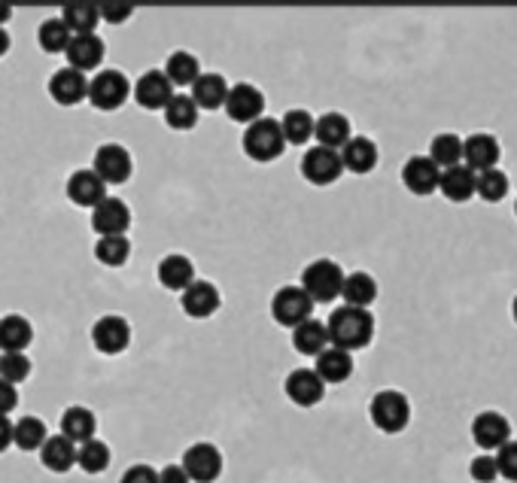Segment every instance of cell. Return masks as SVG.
I'll return each mask as SVG.
<instances>
[{"label":"cell","mask_w":517,"mask_h":483,"mask_svg":"<svg viewBox=\"0 0 517 483\" xmlns=\"http://www.w3.org/2000/svg\"><path fill=\"white\" fill-rule=\"evenodd\" d=\"M326 329H329V341L332 347L338 350H362L372 344L375 338V316L362 310V307H350V304H341L329 313L326 319Z\"/></svg>","instance_id":"obj_1"},{"label":"cell","mask_w":517,"mask_h":483,"mask_svg":"<svg viewBox=\"0 0 517 483\" xmlns=\"http://www.w3.org/2000/svg\"><path fill=\"white\" fill-rule=\"evenodd\" d=\"M247 158L259 161V165H268V161H277L283 155V149L289 146L280 128V119H259L253 125H247L244 140H241Z\"/></svg>","instance_id":"obj_2"},{"label":"cell","mask_w":517,"mask_h":483,"mask_svg":"<svg viewBox=\"0 0 517 483\" xmlns=\"http://www.w3.org/2000/svg\"><path fill=\"white\" fill-rule=\"evenodd\" d=\"M368 417H372V423L381 432L396 435L411 423V401L399 389H381V392H375L372 405H368Z\"/></svg>","instance_id":"obj_3"},{"label":"cell","mask_w":517,"mask_h":483,"mask_svg":"<svg viewBox=\"0 0 517 483\" xmlns=\"http://www.w3.org/2000/svg\"><path fill=\"white\" fill-rule=\"evenodd\" d=\"M314 298L302 286H283L271 298V316L283 329H299L302 322L314 319Z\"/></svg>","instance_id":"obj_4"},{"label":"cell","mask_w":517,"mask_h":483,"mask_svg":"<svg viewBox=\"0 0 517 483\" xmlns=\"http://www.w3.org/2000/svg\"><path fill=\"white\" fill-rule=\"evenodd\" d=\"M134 95V86L122 70H98L89 79V104L101 113L119 110L128 98Z\"/></svg>","instance_id":"obj_5"},{"label":"cell","mask_w":517,"mask_h":483,"mask_svg":"<svg viewBox=\"0 0 517 483\" xmlns=\"http://www.w3.org/2000/svg\"><path fill=\"white\" fill-rule=\"evenodd\" d=\"M317 304H329L341 295L344 289V271L338 262L332 259H317L302 271V283H299Z\"/></svg>","instance_id":"obj_6"},{"label":"cell","mask_w":517,"mask_h":483,"mask_svg":"<svg viewBox=\"0 0 517 483\" xmlns=\"http://www.w3.org/2000/svg\"><path fill=\"white\" fill-rule=\"evenodd\" d=\"M341 174H344V161H341L338 149L317 143L302 155V177L311 186H332Z\"/></svg>","instance_id":"obj_7"},{"label":"cell","mask_w":517,"mask_h":483,"mask_svg":"<svg viewBox=\"0 0 517 483\" xmlns=\"http://www.w3.org/2000/svg\"><path fill=\"white\" fill-rule=\"evenodd\" d=\"M92 171H95L107 186H122V183L131 180V171H134L131 152H128L122 143H104V146L95 149Z\"/></svg>","instance_id":"obj_8"},{"label":"cell","mask_w":517,"mask_h":483,"mask_svg":"<svg viewBox=\"0 0 517 483\" xmlns=\"http://www.w3.org/2000/svg\"><path fill=\"white\" fill-rule=\"evenodd\" d=\"M92 344L98 353L104 356H119L128 350L131 344V326H128V319L119 316V313H107L101 319H95V326H92Z\"/></svg>","instance_id":"obj_9"},{"label":"cell","mask_w":517,"mask_h":483,"mask_svg":"<svg viewBox=\"0 0 517 483\" xmlns=\"http://www.w3.org/2000/svg\"><path fill=\"white\" fill-rule=\"evenodd\" d=\"M180 465L186 468L192 483H213L219 474H223V453H219V447L210 441H198V444L186 447Z\"/></svg>","instance_id":"obj_10"},{"label":"cell","mask_w":517,"mask_h":483,"mask_svg":"<svg viewBox=\"0 0 517 483\" xmlns=\"http://www.w3.org/2000/svg\"><path fill=\"white\" fill-rule=\"evenodd\" d=\"M283 389H286L292 405H299V408H314V405H320L323 395H326V383H323V377L314 368L289 371L286 380H283Z\"/></svg>","instance_id":"obj_11"},{"label":"cell","mask_w":517,"mask_h":483,"mask_svg":"<svg viewBox=\"0 0 517 483\" xmlns=\"http://www.w3.org/2000/svg\"><path fill=\"white\" fill-rule=\"evenodd\" d=\"M134 101L143 110H162L174 101V83L165 76V70H146L134 83Z\"/></svg>","instance_id":"obj_12"},{"label":"cell","mask_w":517,"mask_h":483,"mask_svg":"<svg viewBox=\"0 0 517 483\" xmlns=\"http://www.w3.org/2000/svg\"><path fill=\"white\" fill-rule=\"evenodd\" d=\"M49 95L58 107H77L89 98V76L73 67H61L49 79Z\"/></svg>","instance_id":"obj_13"},{"label":"cell","mask_w":517,"mask_h":483,"mask_svg":"<svg viewBox=\"0 0 517 483\" xmlns=\"http://www.w3.org/2000/svg\"><path fill=\"white\" fill-rule=\"evenodd\" d=\"M402 183L411 195H432L441 186V168L429 155H411L402 165Z\"/></svg>","instance_id":"obj_14"},{"label":"cell","mask_w":517,"mask_h":483,"mask_svg":"<svg viewBox=\"0 0 517 483\" xmlns=\"http://www.w3.org/2000/svg\"><path fill=\"white\" fill-rule=\"evenodd\" d=\"M472 438H475V444H478L484 453L502 450V447L511 441V423H508V417L499 414V411H481V414L472 420Z\"/></svg>","instance_id":"obj_15"},{"label":"cell","mask_w":517,"mask_h":483,"mask_svg":"<svg viewBox=\"0 0 517 483\" xmlns=\"http://www.w3.org/2000/svg\"><path fill=\"white\" fill-rule=\"evenodd\" d=\"M67 198L77 204V207H98L101 201H107V183L92 171V168H83V171H73L67 177V186H64Z\"/></svg>","instance_id":"obj_16"},{"label":"cell","mask_w":517,"mask_h":483,"mask_svg":"<svg viewBox=\"0 0 517 483\" xmlns=\"http://www.w3.org/2000/svg\"><path fill=\"white\" fill-rule=\"evenodd\" d=\"M226 113H229V119H235V122H241V125H253V122H259L262 113H265V95H262L256 86H250V83H238V86H232V92H229Z\"/></svg>","instance_id":"obj_17"},{"label":"cell","mask_w":517,"mask_h":483,"mask_svg":"<svg viewBox=\"0 0 517 483\" xmlns=\"http://www.w3.org/2000/svg\"><path fill=\"white\" fill-rule=\"evenodd\" d=\"M131 225V210L122 198H107L92 210V228L98 237H125Z\"/></svg>","instance_id":"obj_18"},{"label":"cell","mask_w":517,"mask_h":483,"mask_svg":"<svg viewBox=\"0 0 517 483\" xmlns=\"http://www.w3.org/2000/svg\"><path fill=\"white\" fill-rule=\"evenodd\" d=\"M499 155H502V149H499V140L493 134L478 131V134L466 137V143H463V158L475 174L493 171L499 165Z\"/></svg>","instance_id":"obj_19"},{"label":"cell","mask_w":517,"mask_h":483,"mask_svg":"<svg viewBox=\"0 0 517 483\" xmlns=\"http://www.w3.org/2000/svg\"><path fill=\"white\" fill-rule=\"evenodd\" d=\"M104 40L98 37V34H83V37H73L70 40V46H67V67H73V70H80V73H86V70H98L101 67V61H104Z\"/></svg>","instance_id":"obj_20"},{"label":"cell","mask_w":517,"mask_h":483,"mask_svg":"<svg viewBox=\"0 0 517 483\" xmlns=\"http://www.w3.org/2000/svg\"><path fill=\"white\" fill-rule=\"evenodd\" d=\"M34 341L31 319L22 313L0 316V353H25V347Z\"/></svg>","instance_id":"obj_21"},{"label":"cell","mask_w":517,"mask_h":483,"mask_svg":"<svg viewBox=\"0 0 517 483\" xmlns=\"http://www.w3.org/2000/svg\"><path fill=\"white\" fill-rule=\"evenodd\" d=\"M219 289L210 283V280H195L186 292H180V304H183V310L192 316V319H207V316H213L216 313V307H219Z\"/></svg>","instance_id":"obj_22"},{"label":"cell","mask_w":517,"mask_h":483,"mask_svg":"<svg viewBox=\"0 0 517 483\" xmlns=\"http://www.w3.org/2000/svg\"><path fill=\"white\" fill-rule=\"evenodd\" d=\"M438 189H441V195H445L448 201L463 204V201L478 195V174L469 165L448 168V171H441V186Z\"/></svg>","instance_id":"obj_23"},{"label":"cell","mask_w":517,"mask_h":483,"mask_svg":"<svg viewBox=\"0 0 517 483\" xmlns=\"http://www.w3.org/2000/svg\"><path fill=\"white\" fill-rule=\"evenodd\" d=\"M378 143L375 140H368V137H353L344 149H341V161H344V171L350 174H368V171H375L378 168Z\"/></svg>","instance_id":"obj_24"},{"label":"cell","mask_w":517,"mask_h":483,"mask_svg":"<svg viewBox=\"0 0 517 483\" xmlns=\"http://www.w3.org/2000/svg\"><path fill=\"white\" fill-rule=\"evenodd\" d=\"M156 277L165 289H174V292H186L192 283H195V265L189 256L183 253H171L159 262L156 268Z\"/></svg>","instance_id":"obj_25"},{"label":"cell","mask_w":517,"mask_h":483,"mask_svg":"<svg viewBox=\"0 0 517 483\" xmlns=\"http://www.w3.org/2000/svg\"><path fill=\"white\" fill-rule=\"evenodd\" d=\"M232 86L223 79V73H201L198 83L192 86V101L198 104V110H219L226 107Z\"/></svg>","instance_id":"obj_26"},{"label":"cell","mask_w":517,"mask_h":483,"mask_svg":"<svg viewBox=\"0 0 517 483\" xmlns=\"http://www.w3.org/2000/svg\"><path fill=\"white\" fill-rule=\"evenodd\" d=\"M77 453H80V444H73L64 435H49L46 444H43V450H40V462L49 471L64 474V471H70L73 465H77Z\"/></svg>","instance_id":"obj_27"},{"label":"cell","mask_w":517,"mask_h":483,"mask_svg":"<svg viewBox=\"0 0 517 483\" xmlns=\"http://www.w3.org/2000/svg\"><path fill=\"white\" fill-rule=\"evenodd\" d=\"M61 22L70 28L73 37L95 34V28L101 22V7L98 4H89V0H73V4H64Z\"/></svg>","instance_id":"obj_28"},{"label":"cell","mask_w":517,"mask_h":483,"mask_svg":"<svg viewBox=\"0 0 517 483\" xmlns=\"http://www.w3.org/2000/svg\"><path fill=\"white\" fill-rule=\"evenodd\" d=\"M95 432H98V420H95V414H92L89 408L73 405V408H67V411L61 414V435L70 438L73 444H86V441H92Z\"/></svg>","instance_id":"obj_29"},{"label":"cell","mask_w":517,"mask_h":483,"mask_svg":"<svg viewBox=\"0 0 517 483\" xmlns=\"http://www.w3.org/2000/svg\"><path fill=\"white\" fill-rule=\"evenodd\" d=\"M329 329H326V322L320 319H308L302 322L299 329H292V347L299 350L302 356H320L329 350Z\"/></svg>","instance_id":"obj_30"},{"label":"cell","mask_w":517,"mask_h":483,"mask_svg":"<svg viewBox=\"0 0 517 483\" xmlns=\"http://www.w3.org/2000/svg\"><path fill=\"white\" fill-rule=\"evenodd\" d=\"M317 143L320 146H329V149H344L350 140H353V128H350V119L344 113H323L317 119V131H314Z\"/></svg>","instance_id":"obj_31"},{"label":"cell","mask_w":517,"mask_h":483,"mask_svg":"<svg viewBox=\"0 0 517 483\" xmlns=\"http://www.w3.org/2000/svg\"><path fill=\"white\" fill-rule=\"evenodd\" d=\"M341 295H344V304L368 310V307L375 304V298H378V283H375V277H372V274L353 271V274H347V277H344V289H341Z\"/></svg>","instance_id":"obj_32"},{"label":"cell","mask_w":517,"mask_h":483,"mask_svg":"<svg viewBox=\"0 0 517 483\" xmlns=\"http://www.w3.org/2000/svg\"><path fill=\"white\" fill-rule=\"evenodd\" d=\"M165 76L174 83V89H192L198 83V76H201V64L192 52L180 49V52H171L168 61H165Z\"/></svg>","instance_id":"obj_33"},{"label":"cell","mask_w":517,"mask_h":483,"mask_svg":"<svg viewBox=\"0 0 517 483\" xmlns=\"http://www.w3.org/2000/svg\"><path fill=\"white\" fill-rule=\"evenodd\" d=\"M463 143H466V140L457 137V134H451V131L435 134L432 143H429V158L435 161V165H438L441 171L457 168V165H463Z\"/></svg>","instance_id":"obj_34"},{"label":"cell","mask_w":517,"mask_h":483,"mask_svg":"<svg viewBox=\"0 0 517 483\" xmlns=\"http://www.w3.org/2000/svg\"><path fill=\"white\" fill-rule=\"evenodd\" d=\"M314 371L323 377V383H344V380L353 374V356H350L347 350L329 347L326 353L317 356Z\"/></svg>","instance_id":"obj_35"},{"label":"cell","mask_w":517,"mask_h":483,"mask_svg":"<svg viewBox=\"0 0 517 483\" xmlns=\"http://www.w3.org/2000/svg\"><path fill=\"white\" fill-rule=\"evenodd\" d=\"M280 128H283V137L286 143H295V146H302L314 137L317 131V119L308 113V110H286L283 119H280Z\"/></svg>","instance_id":"obj_36"},{"label":"cell","mask_w":517,"mask_h":483,"mask_svg":"<svg viewBox=\"0 0 517 483\" xmlns=\"http://www.w3.org/2000/svg\"><path fill=\"white\" fill-rule=\"evenodd\" d=\"M70 40H73V34H70V28L61 22V16H58V19H46V22H40V28H37V43H40V49L49 52V55L67 52Z\"/></svg>","instance_id":"obj_37"},{"label":"cell","mask_w":517,"mask_h":483,"mask_svg":"<svg viewBox=\"0 0 517 483\" xmlns=\"http://www.w3.org/2000/svg\"><path fill=\"white\" fill-rule=\"evenodd\" d=\"M165 122L174 131H189L198 122V104L192 101V95H174V101L165 107Z\"/></svg>","instance_id":"obj_38"},{"label":"cell","mask_w":517,"mask_h":483,"mask_svg":"<svg viewBox=\"0 0 517 483\" xmlns=\"http://www.w3.org/2000/svg\"><path fill=\"white\" fill-rule=\"evenodd\" d=\"M49 432H46V423L40 417H22L16 420V447L25 450V453H34V450H43Z\"/></svg>","instance_id":"obj_39"},{"label":"cell","mask_w":517,"mask_h":483,"mask_svg":"<svg viewBox=\"0 0 517 483\" xmlns=\"http://www.w3.org/2000/svg\"><path fill=\"white\" fill-rule=\"evenodd\" d=\"M131 256V244H128V237H98V244H95V259L107 268H119L125 265Z\"/></svg>","instance_id":"obj_40"},{"label":"cell","mask_w":517,"mask_h":483,"mask_svg":"<svg viewBox=\"0 0 517 483\" xmlns=\"http://www.w3.org/2000/svg\"><path fill=\"white\" fill-rule=\"evenodd\" d=\"M77 465H80L86 474H101V471H107V465H110V447H107L101 438H92V441L80 444Z\"/></svg>","instance_id":"obj_41"},{"label":"cell","mask_w":517,"mask_h":483,"mask_svg":"<svg viewBox=\"0 0 517 483\" xmlns=\"http://www.w3.org/2000/svg\"><path fill=\"white\" fill-rule=\"evenodd\" d=\"M505 195H508V177H505L499 168L478 174V198H481V201H487V204H499Z\"/></svg>","instance_id":"obj_42"},{"label":"cell","mask_w":517,"mask_h":483,"mask_svg":"<svg viewBox=\"0 0 517 483\" xmlns=\"http://www.w3.org/2000/svg\"><path fill=\"white\" fill-rule=\"evenodd\" d=\"M31 374V359L25 353H0V377L19 386Z\"/></svg>","instance_id":"obj_43"},{"label":"cell","mask_w":517,"mask_h":483,"mask_svg":"<svg viewBox=\"0 0 517 483\" xmlns=\"http://www.w3.org/2000/svg\"><path fill=\"white\" fill-rule=\"evenodd\" d=\"M469 474L478 483H493L499 477V465H496V453H481L469 462Z\"/></svg>","instance_id":"obj_44"},{"label":"cell","mask_w":517,"mask_h":483,"mask_svg":"<svg viewBox=\"0 0 517 483\" xmlns=\"http://www.w3.org/2000/svg\"><path fill=\"white\" fill-rule=\"evenodd\" d=\"M496 465H499V477L517 483V441L514 438L502 450H496Z\"/></svg>","instance_id":"obj_45"},{"label":"cell","mask_w":517,"mask_h":483,"mask_svg":"<svg viewBox=\"0 0 517 483\" xmlns=\"http://www.w3.org/2000/svg\"><path fill=\"white\" fill-rule=\"evenodd\" d=\"M119 483H162V474L153 468V465H131L122 477H119Z\"/></svg>","instance_id":"obj_46"},{"label":"cell","mask_w":517,"mask_h":483,"mask_svg":"<svg viewBox=\"0 0 517 483\" xmlns=\"http://www.w3.org/2000/svg\"><path fill=\"white\" fill-rule=\"evenodd\" d=\"M98 7H101V22H110V25H122L134 13L131 4H98Z\"/></svg>","instance_id":"obj_47"},{"label":"cell","mask_w":517,"mask_h":483,"mask_svg":"<svg viewBox=\"0 0 517 483\" xmlns=\"http://www.w3.org/2000/svg\"><path fill=\"white\" fill-rule=\"evenodd\" d=\"M19 405V389L0 377V417H10Z\"/></svg>","instance_id":"obj_48"},{"label":"cell","mask_w":517,"mask_h":483,"mask_svg":"<svg viewBox=\"0 0 517 483\" xmlns=\"http://www.w3.org/2000/svg\"><path fill=\"white\" fill-rule=\"evenodd\" d=\"M16 444V423H10V417H0V453L10 450Z\"/></svg>","instance_id":"obj_49"},{"label":"cell","mask_w":517,"mask_h":483,"mask_svg":"<svg viewBox=\"0 0 517 483\" xmlns=\"http://www.w3.org/2000/svg\"><path fill=\"white\" fill-rule=\"evenodd\" d=\"M159 474H162V483H192V477L186 474L183 465H165Z\"/></svg>","instance_id":"obj_50"},{"label":"cell","mask_w":517,"mask_h":483,"mask_svg":"<svg viewBox=\"0 0 517 483\" xmlns=\"http://www.w3.org/2000/svg\"><path fill=\"white\" fill-rule=\"evenodd\" d=\"M10 34H7V28H0V58H4L7 52H10Z\"/></svg>","instance_id":"obj_51"},{"label":"cell","mask_w":517,"mask_h":483,"mask_svg":"<svg viewBox=\"0 0 517 483\" xmlns=\"http://www.w3.org/2000/svg\"><path fill=\"white\" fill-rule=\"evenodd\" d=\"M10 16H13V7L0 0V28H4V22H10Z\"/></svg>","instance_id":"obj_52"},{"label":"cell","mask_w":517,"mask_h":483,"mask_svg":"<svg viewBox=\"0 0 517 483\" xmlns=\"http://www.w3.org/2000/svg\"><path fill=\"white\" fill-rule=\"evenodd\" d=\"M511 316H514V322H517V298H514V304H511Z\"/></svg>","instance_id":"obj_53"},{"label":"cell","mask_w":517,"mask_h":483,"mask_svg":"<svg viewBox=\"0 0 517 483\" xmlns=\"http://www.w3.org/2000/svg\"><path fill=\"white\" fill-rule=\"evenodd\" d=\"M514 213H517V201H514Z\"/></svg>","instance_id":"obj_54"}]
</instances>
